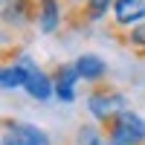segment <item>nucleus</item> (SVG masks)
<instances>
[{
  "label": "nucleus",
  "instance_id": "obj_6",
  "mask_svg": "<svg viewBox=\"0 0 145 145\" xmlns=\"http://www.w3.org/2000/svg\"><path fill=\"white\" fill-rule=\"evenodd\" d=\"M78 70H76V61H61L55 70H52V84H55V99L64 102V105H72L78 99Z\"/></svg>",
  "mask_w": 145,
  "mask_h": 145
},
{
  "label": "nucleus",
  "instance_id": "obj_2",
  "mask_svg": "<svg viewBox=\"0 0 145 145\" xmlns=\"http://www.w3.org/2000/svg\"><path fill=\"white\" fill-rule=\"evenodd\" d=\"M105 131L107 145H145V119L137 110H125L119 113L116 119Z\"/></svg>",
  "mask_w": 145,
  "mask_h": 145
},
{
  "label": "nucleus",
  "instance_id": "obj_12",
  "mask_svg": "<svg viewBox=\"0 0 145 145\" xmlns=\"http://www.w3.org/2000/svg\"><path fill=\"white\" fill-rule=\"evenodd\" d=\"M119 41H122L137 58H142V61H145V23H139L137 29H131L128 35H122Z\"/></svg>",
  "mask_w": 145,
  "mask_h": 145
},
{
  "label": "nucleus",
  "instance_id": "obj_5",
  "mask_svg": "<svg viewBox=\"0 0 145 145\" xmlns=\"http://www.w3.org/2000/svg\"><path fill=\"white\" fill-rule=\"evenodd\" d=\"M32 58L26 52H15V58L6 55V64L0 67V87L3 93H15V90H23V84H26V76L32 70Z\"/></svg>",
  "mask_w": 145,
  "mask_h": 145
},
{
  "label": "nucleus",
  "instance_id": "obj_4",
  "mask_svg": "<svg viewBox=\"0 0 145 145\" xmlns=\"http://www.w3.org/2000/svg\"><path fill=\"white\" fill-rule=\"evenodd\" d=\"M139 23H145V0H116L107 18V29L110 35L122 38L131 29H137Z\"/></svg>",
  "mask_w": 145,
  "mask_h": 145
},
{
  "label": "nucleus",
  "instance_id": "obj_13",
  "mask_svg": "<svg viewBox=\"0 0 145 145\" xmlns=\"http://www.w3.org/2000/svg\"><path fill=\"white\" fill-rule=\"evenodd\" d=\"M67 3H70V6H72V15H76V12H78V9H81V6H84V3H87V0H67Z\"/></svg>",
  "mask_w": 145,
  "mask_h": 145
},
{
  "label": "nucleus",
  "instance_id": "obj_11",
  "mask_svg": "<svg viewBox=\"0 0 145 145\" xmlns=\"http://www.w3.org/2000/svg\"><path fill=\"white\" fill-rule=\"evenodd\" d=\"M116 0H87L78 12H76V18H78V26H84V23H102L110 18V9H113Z\"/></svg>",
  "mask_w": 145,
  "mask_h": 145
},
{
  "label": "nucleus",
  "instance_id": "obj_1",
  "mask_svg": "<svg viewBox=\"0 0 145 145\" xmlns=\"http://www.w3.org/2000/svg\"><path fill=\"white\" fill-rule=\"evenodd\" d=\"M84 102H87L90 116H93L102 128H107L119 113L131 110V107H128V96L119 90V87H113V84H99V87H90Z\"/></svg>",
  "mask_w": 145,
  "mask_h": 145
},
{
  "label": "nucleus",
  "instance_id": "obj_3",
  "mask_svg": "<svg viewBox=\"0 0 145 145\" xmlns=\"http://www.w3.org/2000/svg\"><path fill=\"white\" fill-rule=\"evenodd\" d=\"M0 145H52V137L35 122L6 116L0 125Z\"/></svg>",
  "mask_w": 145,
  "mask_h": 145
},
{
  "label": "nucleus",
  "instance_id": "obj_9",
  "mask_svg": "<svg viewBox=\"0 0 145 145\" xmlns=\"http://www.w3.org/2000/svg\"><path fill=\"white\" fill-rule=\"evenodd\" d=\"M23 93H26L32 102H50L52 96H55L52 76H50L46 70H41L38 64H32L29 76H26V84H23Z\"/></svg>",
  "mask_w": 145,
  "mask_h": 145
},
{
  "label": "nucleus",
  "instance_id": "obj_8",
  "mask_svg": "<svg viewBox=\"0 0 145 145\" xmlns=\"http://www.w3.org/2000/svg\"><path fill=\"white\" fill-rule=\"evenodd\" d=\"M3 26L6 29L35 26V0H3Z\"/></svg>",
  "mask_w": 145,
  "mask_h": 145
},
{
  "label": "nucleus",
  "instance_id": "obj_7",
  "mask_svg": "<svg viewBox=\"0 0 145 145\" xmlns=\"http://www.w3.org/2000/svg\"><path fill=\"white\" fill-rule=\"evenodd\" d=\"M35 26L41 35H55L64 26V3L61 0H35Z\"/></svg>",
  "mask_w": 145,
  "mask_h": 145
},
{
  "label": "nucleus",
  "instance_id": "obj_14",
  "mask_svg": "<svg viewBox=\"0 0 145 145\" xmlns=\"http://www.w3.org/2000/svg\"><path fill=\"white\" fill-rule=\"evenodd\" d=\"M96 145H107V139H99V142H96Z\"/></svg>",
  "mask_w": 145,
  "mask_h": 145
},
{
  "label": "nucleus",
  "instance_id": "obj_10",
  "mask_svg": "<svg viewBox=\"0 0 145 145\" xmlns=\"http://www.w3.org/2000/svg\"><path fill=\"white\" fill-rule=\"evenodd\" d=\"M76 70H78L84 84L99 87V84H105V76H107V61L102 55H96V52H81L76 58Z\"/></svg>",
  "mask_w": 145,
  "mask_h": 145
}]
</instances>
